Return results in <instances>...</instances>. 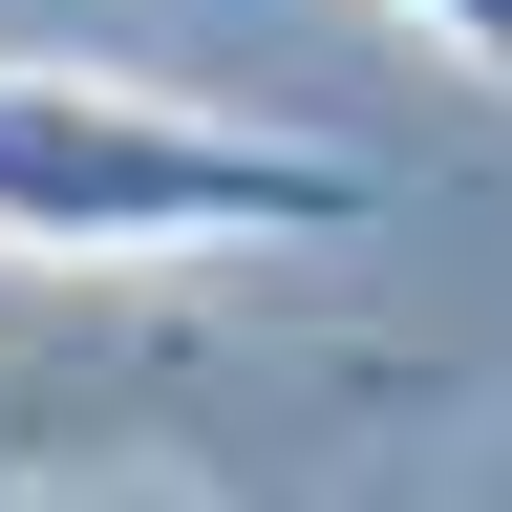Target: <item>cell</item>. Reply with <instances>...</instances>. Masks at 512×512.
Returning a JSON list of instances; mask_svg holds the SVG:
<instances>
[{
    "instance_id": "cell-2",
    "label": "cell",
    "mask_w": 512,
    "mask_h": 512,
    "mask_svg": "<svg viewBox=\"0 0 512 512\" xmlns=\"http://www.w3.org/2000/svg\"><path fill=\"white\" fill-rule=\"evenodd\" d=\"M384 22H406V43H448L470 86H512V0H384Z\"/></svg>"
},
{
    "instance_id": "cell-1",
    "label": "cell",
    "mask_w": 512,
    "mask_h": 512,
    "mask_svg": "<svg viewBox=\"0 0 512 512\" xmlns=\"http://www.w3.org/2000/svg\"><path fill=\"white\" fill-rule=\"evenodd\" d=\"M384 171L320 150V128H235L171 107L128 64H0V256H278V235H363Z\"/></svg>"
}]
</instances>
